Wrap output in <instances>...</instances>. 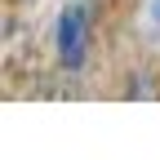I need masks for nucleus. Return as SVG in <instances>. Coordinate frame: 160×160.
I'll return each instance as SVG.
<instances>
[{"label": "nucleus", "mask_w": 160, "mask_h": 160, "mask_svg": "<svg viewBox=\"0 0 160 160\" xmlns=\"http://www.w3.org/2000/svg\"><path fill=\"white\" fill-rule=\"evenodd\" d=\"M89 36H93V0H71V5L58 13V27H53V49H58V62L67 71L85 67Z\"/></svg>", "instance_id": "1"}, {"label": "nucleus", "mask_w": 160, "mask_h": 160, "mask_svg": "<svg viewBox=\"0 0 160 160\" xmlns=\"http://www.w3.org/2000/svg\"><path fill=\"white\" fill-rule=\"evenodd\" d=\"M151 18H156V22H160V0H156V5H151Z\"/></svg>", "instance_id": "2"}]
</instances>
